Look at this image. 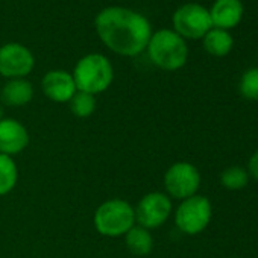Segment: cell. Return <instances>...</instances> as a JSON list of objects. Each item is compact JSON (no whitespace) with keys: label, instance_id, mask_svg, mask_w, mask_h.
Instances as JSON below:
<instances>
[{"label":"cell","instance_id":"277c9868","mask_svg":"<svg viewBox=\"0 0 258 258\" xmlns=\"http://www.w3.org/2000/svg\"><path fill=\"white\" fill-rule=\"evenodd\" d=\"M93 223L103 237H123L136 225V210L124 199H108L94 211Z\"/></svg>","mask_w":258,"mask_h":258},{"label":"cell","instance_id":"8992f818","mask_svg":"<svg viewBox=\"0 0 258 258\" xmlns=\"http://www.w3.org/2000/svg\"><path fill=\"white\" fill-rule=\"evenodd\" d=\"M164 187L169 198L184 201L198 195L201 187V173L191 163L178 161L167 169L164 175Z\"/></svg>","mask_w":258,"mask_h":258},{"label":"cell","instance_id":"4fadbf2b","mask_svg":"<svg viewBox=\"0 0 258 258\" xmlns=\"http://www.w3.org/2000/svg\"><path fill=\"white\" fill-rule=\"evenodd\" d=\"M34 97V87L25 78L10 79L0 90V99L7 106H25Z\"/></svg>","mask_w":258,"mask_h":258},{"label":"cell","instance_id":"ba28073f","mask_svg":"<svg viewBox=\"0 0 258 258\" xmlns=\"http://www.w3.org/2000/svg\"><path fill=\"white\" fill-rule=\"evenodd\" d=\"M134 210L136 223L151 231L169 220L172 214V199L166 193L151 191L139 201Z\"/></svg>","mask_w":258,"mask_h":258},{"label":"cell","instance_id":"30bf717a","mask_svg":"<svg viewBox=\"0 0 258 258\" xmlns=\"http://www.w3.org/2000/svg\"><path fill=\"white\" fill-rule=\"evenodd\" d=\"M29 145V133L16 118L0 120V154L13 157L22 154Z\"/></svg>","mask_w":258,"mask_h":258},{"label":"cell","instance_id":"6da1fadb","mask_svg":"<svg viewBox=\"0 0 258 258\" xmlns=\"http://www.w3.org/2000/svg\"><path fill=\"white\" fill-rule=\"evenodd\" d=\"M94 28L102 43L121 56L140 55L152 37L151 23L143 14L121 7L102 10L94 19Z\"/></svg>","mask_w":258,"mask_h":258},{"label":"cell","instance_id":"2e32d148","mask_svg":"<svg viewBox=\"0 0 258 258\" xmlns=\"http://www.w3.org/2000/svg\"><path fill=\"white\" fill-rule=\"evenodd\" d=\"M19 181V167L13 157L0 154V196H5L14 190Z\"/></svg>","mask_w":258,"mask_h":258},{"label":"cell","instance_id":"3957f363","mask_svg":"<svg viewBox=\"0 0 258 258\" xmlns=\"http://www.w3.org/2000/svg\"><path fill=\"white\" fill-rule=\"evenodd\" d=\"M146 49L151 61L166 72L179 70L185 66L188 58L185 40L172 29H161L152 34Z\"/></svg>","mask_w":258,"mask_h":258},{"label":"cell","instance_id":"e0dca14e","mask_svg":"<svg viewBox=\"0 0 258 258\" xmlns=\"http://www.w3.org/2000/svg\"><path fill=\"white\" fill-rule=\"evenodd\" d=\"M69 103H70L72 112L76 117H79V118L90 117L96 111V106H97L96 96L88 94V93H84V91H76L75 96L72 97V100Z\"/></svg>","mask_w":258,"mask_h":258},{"label":"cell","instance_id":"5bb4252c","mask_svg":"<svg viewBox=\"0 0 258 258\" xmlns=\"http://www.w3.org/2000/svg\"><path fill=\"white\" fill-rule=\"evenodd\" d=\"M124 243L127 250L137 256L149 255L154 249V237L151 231L140 225H134L124 234Z\"/></svg>","mask_w":258,"mask_h":258},{"label":"cell","instance_id":"5b68a950","mask_svg":"<svg viewBox=\"0 0 258 258\" xmlns=\"http://www.w3.org/2000/svg\"><path fill=\"white\" fill-rule=\"evenodd\" d=\"M213 216V207L208 198L202 195L190 196L181 201L175 211V225L187 235H196L202 232Z\"/></svg>","mask_w":258,"mask_h":258},{"label":"cell","instance_id":"7402d4cb","mask_svg":"<svg viewBox=\"0 0 258 258\" xmlns=\"http://www.w3.org/2000/svg\"><path fill=\"white\" fill-rule=\"evenodd\" d=\"M0 90H2V87H0Z\"/></svg>","mask_w":258,"mask_h":258},{"label":"cell","instance_id":"ffe728a7","mask_svg":"<svg viewBox=\"0 0 258 258\" xmlns=\"http://www.w3.org/2000/svg\"><path fill=\"white\" fill-rule=\"evenodd\" d=\"M247 173H249V176H252L253 179H256L258 181V151L250 157V160H249V163H247Z\"/></svg>","mask_w":258,"mask_h":258},{"label":"cell","instance_id":"7c38bea8","mask_svg":"<svg viewBox=\"0 0 258 258\" xmlns=\"http://www.w3.org/2000/svg\"><path fill=\"white\" fill-rule=\"evenodd\" d=\"M208 13L213 28L228 31L240 23L243 17V4L241 0H216Z\"/></svg>","mask_w":258,"mask_h":258},{"label":"cell","instance_id":"ac0fdd59","mask_svg":"<svg viewBox=\"0 0 258 258\" xmlns=\"http://www.w3.org/2000/svg\"><path fill=\"white\" fill-rule=\"evenodd\" d=\"M249 182V173L246 169L232 166L222 172L220 175V184L228 190H241Z\"/></svg>","mask_w":258,"mask_h":258},{"label":"cell","instance_id":"8fae6325","mask_svg":"<svg viewBox=\"0 0 258 258\" xmlns=\"http://www.w3.org/2000/svg\"><path fill=\"white\" fill-rule=\"evenodd\" d=\"M41 90L47 99L56 103H69L78 91L72 73L66 70H50L41 81Z\"/></svg>","mask_w":258,"mask_h":258},{"label":"cell","instance_id":"7a4b0ae2","mask_svg":"<svg viewBox=\"0 0 258 258\" xmlns=\"http://www.w3.org/2000/svg\"><path fill=\"white\" fill-rule=\"evenodd\" d=\"M72 76L78 91L96 96L111 87L114 79V69L105 55L88 53L76 62Z\"/></svg>","mask_w":258,"mask_h":258},{"label":"cell","instance_id":"44dd1931","mask_svg":"<svg viewBox=\"0 0 258 258\" xmlns=\"http://www.w3.org/2000/svg\"><path fill=\"white\" fill-rule=\"evenodd\" d=\"M2 118H4V108L0 106V120H2Z\"/></svg>","mask_w":258,"mask_h":258},{"label":"cell","instance_id":"52a82bcc","mask_svg":"<svg viewBox=\"0 0 258 258\" xmlns=\"http://www.w3.org/2000/svg\"><path fill=\"white\" fill-rule=\"evenodd\" d=\"M173 31L182 38L199 40L213 28L210 13L199 4H185L173 14Z\"/></svg>","mask_w":258,"mask_h":258},{"label":"cell","instance_id":"9a60e30c","mask_svg":"<svg viewBox=\"0 0 258 258\" xmlns=\"http://www.w3.org/2000/svg\"><path fill=\"white\" fill-rule=\"evenodd\" d=\"M234 46V40L228 31L211 28L204 37V49L213 56H226Z\"/></svg>","mask_w":258,"mask_h":258},{"label":"cell","instance_id":"9c48e42d","mask_svg":"<svg viewBox=\"0 0 258 258\" xmlns=\"http://www.w3.org/2000/svg\"><path fill=\"white\" fill-rule=\"evenodd\" d=\"M35 66L32 52L20 43H8L0 47V75L19 79L26 78Z\"/></svg>","mask_w":258,"mask_h":258},{"label":"cell","instance_id":"d6986e66","mask_svg":"<svg viewBox=\"0 0 258 258\" xmlns=\"http://www.w3.org/2000/svg\"><path fill=\"white\" fill-rule=\"evenodd\" d=\"M238 90L244 99L258 100V69H249L243 73Z\"/></svg>","mask_w":258,"mask_h":258}]
</instances>
